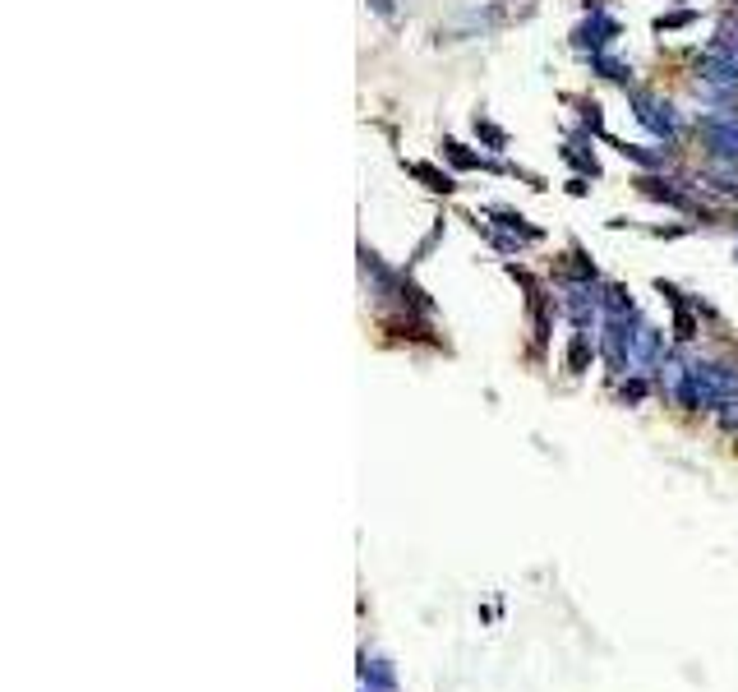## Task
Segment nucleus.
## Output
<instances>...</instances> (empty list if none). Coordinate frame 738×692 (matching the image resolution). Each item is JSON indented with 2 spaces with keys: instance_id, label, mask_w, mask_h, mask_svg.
Wrapping results in <instances>:
<instances>
[{
  "instance_id": "6e6552de",
  "label": "nucleus",
  "mask_w": 738,
  "mask_h": 692,
  "mask_svg": "<svg viewBox=\"0 0 738 692\" xmlns=\"http://www.w3.org/2000/svg\"><path fill=\"white\" fill-rule=\"evenodd\" d=\"M563 162H568V167H577L582 176H600L596 153H582V144H568V148H563Z\"/></svg>"
},
{
  "instance_id": "39448f33",
  "label": "nucleus",
  "mask_w": 738,
  "mask_h": 692,
  "mask_svg": "<svg viewBox=\"0 0 738 692\" xmlns=\"http://www.w3.org/2000/svg\"><path fill=\"white\" fill-rule=\"evenodd\" d=\"M619 157H623V162H632V167H642V171H665L669 167L665 148L651 153V148H642V144H619Z\"/></svg>"
},
{
  "instance_id": "9d476101",
  "label": "nucleus",
  "mask_w": 738,
  "mask_h": 692,
  "mask_svg": "<svg viewBox=\"0 0 738 692\" xmlns=\"http://www.w3.org/2000/svg\"><path fill=\"white\" fill-rule=\"evenodd\" d=\"M582 130L605 134V116H600V102H582Z\"/></svg>"
},
{
  "instance_id": "0eeeda50",
  "label": "nucleus",
  "mask_w": 738,
  "mask_h": 692,
  "mask_svg": "<svg viewBox=\"0 0 738 692\" xmlns=\"http://www.w3.org/2000/svg\"><path fill=\"white\" fill-rule=\"evenodd\" d=\"M411 176L425 180V185H429L434 194H453V190H457L453 176H448V171H439V167H429V162H411Z\"/></svg>"
},
{
  "instance_id": "f03ea898",
  "label": "nucleus",
  "mask_w": 738,
  "mask_h": 692,
  "mask_svg": "<svg viewBox=\"0 0 738 692\" xmlns=\"http://www.w3.org/2000/svg\"><path fill=\"white\" fill-rule=\"evenodd\" d=\"M697 134L706 139L711 162H738V111L734 107L706 111V116L697 120Z\"/></svg>"
},
{
  "instance_id": "f257e3e1",
  "label": "nucleus",
  "mask_w": 738,
  "mask_h": 692,
  "mask_svg": "<svg viewBox=\"0 0 738 692\" xmlns=\"http://www.w3.org/2000/svg\"><path fill=\"white\" fill-rule=\"evenodd\" d=\"M628 107H632V116H637V125L651 130L660 144H679V134H683L679 111L669 107L660 93H651V88H628Z\"/></svg>"
},
{
  "instance_id": "20e7f679",
  "label": "nucleus",
  "mask_w": 738,
  "mask_h": 692,
  "mask_svg": "<svg viewBox=\"0 0 738 692\" xmlns=\"http://www.w3.org/2000/svg\"><path fill=\"white\" fill-rule=\"evenodd\" d=\"M637 190H642L646 199H660V203H669V208H679V213H702V203H697V199H688V194H683V190H674V180L655 176V171H646V176H637Z\"/></svg>"
},
{
  "instance_id": "9b49d317",
  "label": "nucleus",
  "mask_w": 738,
  "mask_h": 692,
  "mask_svg": "<svg viewBox=\"0 0 738 692\" xmlns=\"http://www.w3.org/2000/svg\"><path fill=\"white\" fill-rule=\"evenodd\" d=\"M683 24H692V10H679V14H660V19H655V28H660V33H669V28H683Z\"/></svg>"
},
{
  "instance_id": "7ed1b4c3",
  "label": "nucleus",
  "mask_w": 738,
  "mask_h": 692,
  "mask_svg": "<svg viewBox=\"0 0 738 692\" xmlns=\"http://www.w3.org/2000/svg\"><path fill=\"white\" fill-rule=\"evenodd\" d=\"M614 37H619V19H609L605 10H596L586 24L572 28V47L582 51V56H596V51H605Z\"/></svg>"
},
{
  "instance_id": "1a4fd4ad",
  "label": "nucleus",
  "mask_w": 738,
  "mask_h": 692,
  "mask_svg": "<svg viewBox=\"0 0 738 692\" xmlns=\"http://www.w3.org/2000/svg\"><path fill=\"white\" fill-rule=\"evenodd\" d=\"M476 134H480V139H485L489 148H503V144H508V134H503L499 125H489L485 116H476Z\"/></svg>"
},
{
  "instance_id": "423d86ee",
  "label": "nucleus",
  "mask_w": 738,
  "mask_h": 692,
  "mask_svg": "<svg viewBox=\"0 0 738 692\" xmlns=\"http://www.w3.org/2000/svg\"><path fill=\"white\" fill-rule=\"evenodd\" d=\"M586 60H591V70H596L600 79H614V84H623V88L632 84V70L623 65L619 56H609V51H596V56H586Z\"/></svg>"
}]
</instances>
